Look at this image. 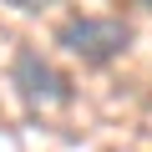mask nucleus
<instances>
[{"label": "nucleus", "mask_w": 152, "mask_h": 152, "mask_svg": "<svg viewBox=\"0 0 152 152\" xmlns=\"http://www.w3.org/2000/svg\"><path fill=\"white\" fill-rule=\"evenodd\" d=\"M5 5H15V10H41V5H51V0H5Z\"/></svg>", "instance_id": "7ed1b4c3"}, {"label": "nucleus", "mask_w": 152, "mask_h": 152, "mask_svg": "<svg viewBox=\"0 0 152 152\" xmlns=\"http://www.w3.org/2000/svg\"><path fill=\"white\" fill-rule=\"evenodd\" d=\"M56 46H66L86 66H112L132 46V26L117 20V15H71V20L56 26Z\"/></svg>", "instance_id": "f257e3e1"}, {"label": "nucleus", "mask_w": 152, "mask_h": 152, "mask_svg": "<svg viewBox=\"0 0 152 152\" xmlns=\"http://www.w3.org/2000/svg\"><path fill=\"white\" fill-rule=\"evenodd\" d=\"M10 86H15L31 107H61V102H71V81H66V76H61L36 46H15Z\"/></svg>", "instance_id": "f03ea898"}, {"label": "nucleus", "mask_w": 152, "mask_h": 152, "mask_svg": "<svg viewBox=\"0 0 152 152\" xmlns=\"http://www.w3.org/2000/svg\"><path fill=\"white\" fill-rule=\"evenodd\" d=\"M142 5H147V10H152V0H142Z\"/></svg>", "instance_id": "20e7f679"}]
</instances>
